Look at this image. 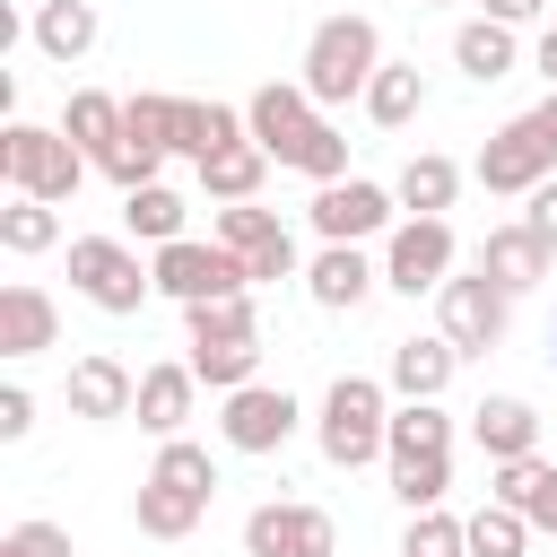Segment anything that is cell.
Returning a JSON list of instances; mask_svg holds the SVG:
<instances>
[{"mask_svg":"<svg viewBox=\"0 0 557 557\" xmlns=\"http://www.w3.org/2000/svg\"><path fill=\"white\" fill-rule=\"evenodd\" d=\"M70 287L96 305V313H139L157 270H139V252L122 235H70Z\"/></svg>","mask_w":557,"mask_h":557,"instance_id":"5b68a950","label":"cell"},{"mask_svg":"<svg viewBox=\"0 0 557 557\" xmlns=\"http://www.w3.org/2000/svg\"><path fill=\"white\" fill-rule=\"evenodd\" d=\"M540 9H548V0H487L496 26H540Z\"/></svg>","mask_w":557,"mask_h":557,"instance_id":"b9f144b4","label":"cell"},{"mask_svg":"<svg viewBox=\"0 0 557 557\" xmlns=\"http://www.w3.org/2000/svg\"><path fill=\"white\" fill-rule=\"evenodd\" d=\"M531 131H540V139H548V157H557V87L531 104Z\"/></svg>","mask_w":557,"mask_h":557,"instance_id":"ee69618b","label":"cell"},{"mask_svg":"<svg viewBox=\"0 0 557 557\" xmlns=\"http://www.w3.org/2000/svg\"><path fill=\"white\" fill-rule=\"evenodd\" d=\"M209 235L252 270V287H270V278H296V235L278 226V209H252V200H226L218 218H209Z\"/></svg>","mask_w":557,"mask_h":557,"instance_id":"52a82bcc","label":"cell"},{"mask_svg":"<svg viewBox=\"0 0 557 557\" xmlns=\"http://www.w3.org/2000/svg\"><path fill=\"white\" fill-rule=\"evenodd\" d=\"M244 557H339V522L322 505H296V496L252 505L244 513Z\"/></svg>","mask_w":557,"mask_h":557,"instance_id":"9c48e42d","label":"cell"},{"mask_svg":"<svg viewBox=\"0 0 557 557\" xmlns=\"http://www.w3.org/2000/svg\"><path fill=\"white\" fill-rule=\"evenodd\" d=\"M374 287H383V270H374L357 244H322V252H313V270H305V296H313L322 313H357Z\"/></svg>","mask_w":557,"mask_h":557,"instance_id":"e0dca14e","label":"cell"},{"mask_svg":"<svg viewBox=\"0 0 557 557\" xmlns=\"http://www.w3.org/2000/svg\"><path fill=\"white\" fill-rule=\"evenodd\" d=\"M366 113H374L383 131L418 122V113H426V70H418V61H383V70H374V87H366Z\"/></svg>","mask_w":557,"mask_h":557,"instance_id":"4316f807","label":"cell"},{"mask_svg":"<svg viewBox=\"0 0 557 557\" xmlns=\"http://www.w3.org/2000/svg\"><path fill=\"white\" fill-rule=\"evenodd\" d=\"M26 435H35V392L0 383V444H26Z\"/></svg>","mask_w":557,"mask_h":557,"instance_id":"ab89813d","label":"cell"},{"mask_svg":"<svg viewBox=\"0 0 557 557\" xmlns=\"http://www.w3.org/2000/svg\"><path fill=\"white\" fill-rule=\"evenodd\" d=\"M131 513H139V531H148V540H191V531H200V513H209V487H183V479H157V470H148Z\"/></svg>","mask_w":557,"mask_h":557,"instance_id":"ffe728a7","label":"cell"},{"mask_svg":"<svg viewBox=\"0 0 557 557\" xmlns=\"http://www.w3.org/2000/svg\"><path fill=\"white\" fill-rule=\"evenodd\" d=\"M470 435H479L487 461H522V453H540V409L513 400V392H487V400L470 409Z\"/></svg>","mask_w":557,"mask_h":557,"instance_id":"ac0fdd59","label":"cell"},{"mask_svg":"<svg viewBox=\"0 0 557 557\" xmlns=\"http://www.w3.org/2000/svg\"><path fill=\"white\" fill-rule=\"evenodd\" d=\"M244 131L270 148V165H287V174H305V183H339V174H348V139L322 122V104L305 96V78H270V87H252Z\"/></svg>","mask_w":557,"mask_h":557,"instance_id":"6da1fadb","label":"cell"},{"mask_svg":"<svg viewBox=\"0 0 557 557\" xmlns=\"http://www.w3.org/2000/svg\"><path fill=\"white\" fill-rule=\"evenodd\" d=\"M183 331H191V348H218V339H261V313H252V287H235V296H200V305H183Z\"/></svg>","mask_w":557,"mask_h":557,"instance_id":"484cf974","label":"cell"},{"mask_svg":"<svg viewBox=\"0 0 557 557\" xmlns=\"http://www.w3.org/2000/svg\"><path fill=\"white\" fill-rule=\"evenodd\" d=\"M44 348H61V305L35 278H9L0 287V357H44Z\"/></svg>","mask_w":557,"mask_h":557,"instance_id":"2e32d148","label":"cell"},{"mask_svg":"<svg viewBox=\"0 0 557 557\" xmlns=\"http://www.w3.org/2000/svg\"><path fill=\"white\" fill-rule=\"evenodd\" d=\"M548 357H557V322H548Z\"/></svg>","mask_w":557,"mask_h":557,"instance_id":"f6af8a7d","label":"cell"},{"mask_svg":"<svg viewBox=\"0 0 557 557\" xmlns=\"http://www.w3.org/2000/svg\"><path fill=\"white\" fill-rule=\"evenodd\" d=\"M157 165H165V148H157V139H131V131H122V139L96 157V174H104L113 191H139V183H157Z\"/></svg>","mask_w":557,"mask_h":557,"instance_id":"e575fe53","label":"cell"},{"mask_svg":"<svg viewBox=\"0 0 557 557\" xmlns=\"http://www.w3.org/2000/svg\"><path fill=\"white\" fill-rule=\"evenodd\" d=\"M0 557H78L61 522H9L0 531Z\"/></svg>","mask_w":557,"mask_h":557,"instance_id":"f35d334b","label":"cell"},{"mask_svg":"<svg viewBox=\"0 0 557 557\" xmlns=\"http://www.w3.org/2000/svg\"><path fill=\"white\" fill-rule=\"evenodd\" d=\"M261 174H270V148H261V139H235V148H218V157L200 165V191H209V200H252Z\"/></svg>","mask_w":557,"mask_h":557,"instance_id":"f546056e","label":"cell"},{"mask_svg":"<svg viewBox=\"0 0 557 557\" xmlns=\"http://www.w3.org/2000/svg\"><path fill=\"white\" fill-rule=\"evenodd\" d=\"M296 70H305V96H313L322 113L348 104V96L366 104V87H374V70H383L374 17H357V9H348V17H322V26L305 35V61H296Z\"/></svg>","mask_w":557,"mask_h":557,"instance_id":"7a4b0ae2","label":"cell"},{"mask_svg":"<svg viewBox=\"0 0 557 557\" xmlns=\"http://www.w3.org/2000/svg\"><path fill=\"white\" fill-rule=\"evenodd\" d=\"M0 244H9L17 261L52 252V244H61V209H52V200H26V191H17V200L0 209Z\"/></svg>","mask_w":557,"mask_h":557,"instance_id":"1f68e13d","label":"cell"},{"mask_svg":"<svg viewBox=\"0 0 557 557\" xmlns=\"http://www.w3.org/2000/svg\"><path fill=\"white\" fill-rule=\"evenodd\" d=\"M383 461H392V470H409V461H453V418H444L435 400H400Z\"/></svg>","mask_w":557,"mask_h":557,"instance_id":"603a6c76","label":"cell"},{"mask_svg":"<svg viewBox=\"0 0 557 557\" xmlns=\"http://www.w3.org/2000/svg\"><path fill=\"white\" fill-rule=\"evenodd\" d=\"M400 557H470V531H461L444 505H426V513H409V540H400Z\"/></svg>","mask_w":557,"mask_h":557,"instance_id":"d590c367","label":"cell"},{"mask_svg":"<svg viewBox=\"0 0 557 557\" xmlns=\"http://www.w3.org/2000/svg\"><path fill=\"white\" fill-rule=\"evenodd\" d=\"M87 148L70 139V131H44V122H9L0 131V174H9V191H26V200H78V183H87Z\"/></svg>","mask_w":557,"mask_h":557,"instance_id":"277c9868","label":"cell"},{"mask_svg":"<svg viewBox=\"0 0 557 557\" xmlns=\"http://www.w3.org/2000/svg\"><path fill=\"white\" fill-rule=\"evenodd\" d=\"M444 487H453V461H409V470H392V496H400L409 513L444 505Z\"/></svg>","mask_w":557,"mask_h":557,"instance_id":"74e56055","label":"cell"},{"mask_svg":"<svg viewBox=\"0 0 557 557\" xmlns=\"http://www.w3.org/2000/svg\"><path fill=\"white\" fill-rule=\"evenodd\" d=\"M26 35H35V52H44V61H87L104 26H96V0H35Z\"/></svg>","mask_w":557,"mask_h":557,"instance_id":"44dd1931","label":"cell"},{"mask_svg":"<svg viewBox=\"0 0 557 557\" xmlns=\"http://www.w3.org/2000/svg\"><path fill=\"white\" fill-rule=\"evenodd\" d=\"M487 496L513 505V513H531V531H557V461H540V453L496 461V487H487Z\"/></svg>","mask_w":557,"mask_h":557,"instance_id":"cb8c5ba5","label":"cell"},{"mask_svg":"<svg viewBox=\"0 0 557 557\" xmlns=\"http://www.w3.org/2000/svg\"><path fill=\"white\" fill-rule=\"evenodd\" d=\"M453 70H461V78H479V87H487V78H505V70H513V26L470 17V26L453 35Z\"/></svg>","mask_w":557,"mask_h":557,"instance_id":"f1b7e54d","label":"cell"},{"mask_svg":"<svg viewBox=\"0 0 557 557\" xmlns=\"http://www.w3.org/2000/svg\"><path fill=\"white\" fill-rule=\"evenodd\" d=\"M61 131L87 148V157H104L131 122H122V96H104V87H70V104H61Z\"/></svg>","mask_w":557,"mask_h":557,"instance_id":"83f0119b","label":"cell"},{"mask_svg":"<svg viewBox=\"0 0 557 557\" xmlns=\"http://www.w3.org/2000/svg\"><path fill=\"white\" fill-rule=\"evenodd\" d=\"M191 392H200V374H191V357H174V366H148L139 374V426L165 444V435H183V418H191Z\"/></svg>","mask_w":557,"mask_h":557,"instance_id":"d6986e66","label":"cell"},{"mask_svg":"<svg viewBox=\"0 0 557 557\" xmlns=\"http://www.w3.org/2000/svg\"><path fill=\"white\" fill-rule=\"evenodd\" d=\"M157 479H183V487H209V496H218V461H209V444H191V435H165V444H157Z\"/></svg>","mask_w":557,"mask_h":557,"instance_id":"8d00e7d4","label":"cell"},{"mask_svg":"<svg viewBox=\"0 0 557 557\" xmlns=\"http://www.w3.org/2000/svg\"><path fill=\"white\" fill-rule=\"evenodd\" d=\"M461 531H470V557H522V548H531V513H513V505H496V496H487Z\"/></svg>","mask_w":557,"mask_h":557,"instance_id":"836d02e7","label":"cell"},{"mask_svg":"<svg viewBox=\"0 0 557 557\" xmlns=\"http://www.w3.org/2000/svg\"><path fill=\"white\" fill-rule=\"evenodd\" d=\"M148 270H157V296H174V305H200V296H235V287H252V270H244L218 235H209V244H200V235H174V244H157Z\"/></svg>","mask_w":557,"mask_h":557,"instance_id":"8992f818","label":"cell"},{"mask_svg":"<svg viewBox=\"0 0 557 557\" xmlns=\"http://www.w3.org/2000/svg\"><path fill=\"white\" fill-rule=\"evenodd\" d=\"M435 313H444V339H453L461 357H487V348L505 339L513 296H505L487 270H470V278H444V287H435Z\"/></svg>","mask_w":557,"mask_h":557,"instance_id":"30bf717a","label":"cell"},{"mask_svg":"<svg viewBox=\"0 0 557 557\" xmlns=\"http://www.w3.org/2000/svg\"><path fill=\"white\" fill-rule=\"evenodd\" d=\"M122 226H131L139 244H174V235H183V191H165V183L122 191Z\"/></svg>","mask_w":557,"mask_h":557,"instance_id":"4dcf8cb0","label":"cell"},{"mask_svg":"<svg viewBox=\"0 0 557 557\" xmlns=\"http://www.w3.org/2000/svg\"><path fill=\"white\" fill-rule=\"evenodd\" d=\"M461 374V348L435 331V339H400L392 348V392L400 400H444V383Z\"/></svg>","mask_w":557,"mask_h":557,"instance_id":"7402d4cb","label":"cell"},{"mask_svg":"<svg viewBox=\"0 0 557 557\" xmlns=\"http://www.w3.org/2000/svg\"><path fill=\"white\" fill-rule=\"evenodd\" d=\"M313 444H322L331 470H366V461H383V444H392V400H383V383H374V374H339V383L322 392Z\"/></svg>","mask_w":557,"mask_h":557,"instance_id":"3957f363","label":"cell"},{"mask_svg":"<svg viewBox=\"0 0 557 557\" xmlns=\"http://www.w3.org/2000/svg\"><path fill=\"white\" fill-rule=\"evenodd\" d=\"M531 70L557 87V26H540V44H531Z\"/></svg>","mask_w":557,"mask_h":557,"instance_id":"7bdbcfd3","label":"cell"},{"mask_svg":"<svg viewBox=\"0 0 557 557\" xmlns=\"http://www.w3.org/2000/svg\"><path fill=\"white\" fill-rule=\"evenodd\" d=\"M426 9H444V0H426Z\"/></svg>","mask_w":557,"mask_h":557,"instance_id":"bcb514c9","label":"cell"},{"mask_svg":"<svg viewBox=\"0 0 557 557\" xmlns=\"http://www.w3.org/2000/svg\"><path fill=\"white\" fill-rule=\"evenodd\" d=\"M139 409V374L122 366V357H78L70 366V418H87V426H113V418H131Z\"/></svg>","mask_w":557,"mask_h":557,"instance_id":"9a60e30c","label":"cell"},{"mask_svg":"<svg viewBox=\"0 0 557 557\" xmlns=\"http://www.w3.org/2000/svg\"><path fill=\"white\" fill-rule=\"evenodd\" d=\"M392 191H400V209H409V218H444V209H453V191H461V165H453V157H435V148H418V157L400 165V183H392Z\"/></svg>","mask_w":557,"mask_h":557,"instance_id":"d4e9b609","label":"cell"},{"mask_svg":"<svg viewBox=\"0 0 557 557\" xmlns=\"http://www.w3.org/2000/svg\"><path fill=\"white\" fill-rule=\"evenodd\" d=\"M191 374H200L209 392H244V383H261V339H218V348H191Z\"/></svg>","mask_w":557,"mask_h":557,"instance_id":"d6a6232c","label":"cell"},{"mask_svg":"<svg viewBox=\"0 0 557 557\" xmlns=\"http://www.w3.org/2000/svg\"><path fill=\"white\" fill-rule=\"evenodd\" d=\"M296 400L278 392V383H244V392H226V418H218V435H226V453H278L287 435H296Z\"/></svg>","mask_w":557,"mask_h":557,"instance_id":"4fadbf2b","label":"cell"},{"mask_svg":"<svg viewBox=\"0 0 557 557\" xmlns=\"http://www.w3.org/2000/svg\"><path fill=\"white\" fill-rule=\"evenodd\" d=\"M479 270H487L505 296H531V287L557 270V252L540 244V226H531V218H513V226H487V244H479Z\"/></svg>","mask_w":557,"mask_h":557,"instance_id":"5bb4252c","label":"cell"},{"mask_svg":"<svg viewBox=\"0 0 557 557\" xmlns=\"http://www.w3.org/2000/svg\"><path fill=\"white\" fill-rule=\"evenodd\" d=\"M392 200L400 191H383V183H366V174H339V183H313V235L322 244H366V235H383L392 226Z\"/></svg>","mask_w":557,"mask_h":557,"instance_id":"8fae6325","label":"cell"},{"mask_svg":"<svg viewBox=\"0 0 557 557\" xmlns=\"http://www.w3.org/2000/svg\"><path fill=\"white\" fill-rule=\"evenodd\" d=\"M522 218H531V226H540V244L557 252V174H548V183L531 191V209H522Z\"/></svg>","mask_w":557,"mask_h":557,"instance_id":"60d3db41","label":"cell"},{"mask_svg":"<svg viewBox=\"0 0 557 557\" xmlns=\"http://www.w3.org/2000/svg\"><path fill=\"white\" fill-rule=\"evenodd\" d=\"M453 226L444 218H400L392 235H383V287H400V296H435L444 278H453Z\"/></svg>","mask_w":557,"mask_h":557,"instance_id":"ba28073f","label":"cell"},{"mask_svg":"<svg viewBox=\"0 0 557 557\" xmlns=\"http://www.w3.org/2000/svg\"><path fill=\"white\" fill-rule=\"evenodd\" d=\"M487 191H505V200H531L548 174H557V157H548V139L531 131V113L522 122H505V131H487V148H479V165H470Z\"/></svg>","mask_w":557,"mask_h":557,"instance_id":"7c38bea8","label":"cell"}]
</instances>
